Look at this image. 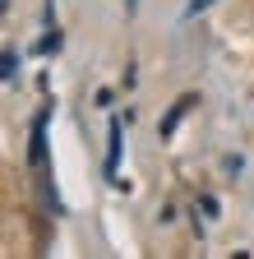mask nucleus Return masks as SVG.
I'll return each instance as SVG.
<instances>
[{
  "mask_svg": "<svg viewBox=\"0 0 254 259\" xmlns=\"http://www.w3.org/2000/svg\"><path fill=\"white\" fill-rule=\"evenodd\" d=\"M213 5V0H189V5H185V14H199V10H208Z\"/></svg>",
  "mask_w": 254,
  "mask_h": 259,
  "instance_id": "6",
  "label": "nucleus"
},
{
  "mask_svg": "<svg viewBox=\"0 0 254 259\" xmlns=\"http://www.w3.org/2000/svg\"><path fill=\"white\" fill-rule=\"evenodd\" d=\"M56 47H60V32H46V37H42V42H37V51H42V56H51V51H56Z\"/></svg>",
  "mask_w": 254,
  "mask_h": 259,
  "instance_id": "5",
  "label": "nucleus"
},
{
  "mask_svg": "<svg viewBox=\"0 0 254 259\" xmlns=\"http://www.w3.org/2000/svg\"><path fill=\"white\" fill-rule=\"evenodd\" d=\"M120 148H125V120L111 116V125H107V162H102L107 181H120V176H116V171H120Z\"/></svg>",
  "mask_w": 254,
  "mask_h": 259,
  "instance_id": "2",
  "label": "nucleus"
},
{
  "mask_svg": "<svg viewBox=\"0 0 254 259\" xmlns=\"http://www.w3.org/2000/svg\"><path fill=\"white\" fill-rule=\"evenodd\" d=\"M46 125H51V102L33 116V130H28V167L37 171V185H42V194H46L51 213H65V208H60V199H56V185H51V167H46Z\"/></svg>",
  "mask_w": 254,
  "mask_h": 259,
  "instance_id": "1",
  "label": "nucleus"
},
{
  "mask_svg": "<svg viewBox=\"0 0 254 259\" xmlns=\"http://www.w3.org/2000/svg\"><path fill=\"white\" fill-rule=\"evenodd\" d=\"M134 5H139V0H125V10H134Z\"/></svg>",
  "mask_w": 254,
  "mask_h": 259,
  "instance_id": "7",
  "label": "nucleus"
},
{
  "mask_svg": "<svg viewBox=\"0 0 254 259\" xmlns=\"http://www.w3.org/2000/svg\"><path fill=\"white\" fill-rule=\"evenodd\" d=\"M5 10H10V0H0V14H5Z\"/></svg>",
  "mask_w": 254,
  "mask_h": 259,
  "instance_id": "8",
  "label": "nucleus"
},
{
  "mask_svg": "<svg viewBox=\"0 0 254 259\" xmlns=\"http://www.w3.org/2000/svg\"><path fill=\"white\" fill-rule=\"evenodd\" d=\"M194 102H199L194 93H185V97H176V107H171V111H167L162 120H157V135H162V139H171L176 130H180V120H185L189 111H194Z\"/></svg>",
  "mask_w": 254,
  "mask_h": 259,
  "instance_id": "3",
  "label": "nucleus"
},
{
  "mask_svg": "<svg viewBox=\"0 0 254 259\" xmlns=\"http://www.w3.org/2000/svg\"><path fill=\"white\" fill-rule=\"evenodd\" d=\"M14 70H19L14 51H0V79H14Z\"/></svg>",
  "mask_w": 254,
  "mask_h": 259,
  "instance_id": "4",
  "label": "nucleus"
}]
</instances>
